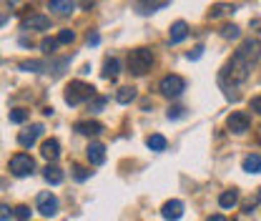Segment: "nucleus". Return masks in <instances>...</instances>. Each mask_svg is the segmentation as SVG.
<instances>
[{"mask_svg":"<svg viewBox=\"0 0 261 221\" xmlns=\"http://www.w3.org/2000/svg\"><path fill=\"white\" fill-rule=\"evenodd\" d=\"M236 204H239V191L236 189H228L219 196V206H221V209H233Z\"/></svg>","mask_w":261,"mask_h":221,"instance_id":"6ab92c4d","label":"nucleus"},{"mask_svg":"<svg viewBox=\"0 0 261 221\" xmlns=\"http://www.w3.org/2000/svg\"><path fill=\"white\" fill-rule=\"evenodd\" d=\"M118 73H121V61H118V58H108V61L103 63V78L111 81V78H116Z\"/></svg>","mask_w":261,"mask_h":221,"instance_id":"412c9836","label":"nucleus"},{"mask_svg":"<svg viewBox=\"0 0 261 221\" xmlns=\"http://www.w3.org/2000/svg\"><path fill=\"white\" fill-rule=\"evenodd\" d=\"M161 216L166 221H178L181 216H184V204L176 201V199H173V201H166L163 209H161Z\"/></svg>","mask_w":261,"mask_h":221,"instance_id":"9d476101","label":"nucleus"},{"mask_svg":"<svg viewBox=\"0 0 261 221\" xmlns=\"http://www.w3.org/2000/svg\"><path fill=\"white\" fill-rule=\"evenodd\" d=\"M48 5H50V10H56L58 15H70V13L75 10V0H50Z\"/></svg>","mask_w":261,"mask_h":221,"instance_id":"2eb2a0df","label":"nucleus"},{"mask_svg":"<svg viewBox=\"0 0 261 221\" xmlns=\"http://www.w3.org/2000/svg\"><path fill=\"white\" fill-rule=\"evenodd\" d=\"M239 35H241V28H239V26H233V23L221 28V38H226V40H236Z\"/></svg>","mask_w":261,"mask_h":221,"instance_id":"393cba45","label":"nucleus"},{"mask_svg":"<svg viewBox=\"0 0 261 221\" xmlns=\"http://www.w3.org/2000/svg\"><path fill=\"white\" fill-rule=\"evenodd\" d=\"M133 98H136V88H133V86H123V88H118V91H116V101H118V103H123V106L130 103Z\"/></svg>","mask_w":261,"mask_h":221,"instance_id":"5701e85b","label":"nucleus"},{"mask_svg":"<svg viewBox=\"0 0 261 221\" xmlns=\"http://www.w3.org/2000/svg\"><path fill=\"white\" fill-rule=\"evenodd\" d=\"M244 171H246V174H261V156L259 154H251V156L244 158Z\"/></svg>","mask_w":261,"mask_h":221,"instance_id":"4be33fe9","label":"nucleus"},{"mask_svg":"<svg viewBox=\"0 0 261 221\" xmlns=\"http://www.w3.org/2000/svg\"><path fill=\"white\" fill-rule=\"evenodd\" d=\"M78 5H81L83 10H91V5H93V0H78Z\"/></svg>","mask_w":261,"mask_h":221,"instance_id":"4c0bfd02","label":"nucleus"},{"mask_svg":"<svg viewBox=\"0 0 261 221\" xmlns=\"http://www.w3.org/2000/svg\"><path fill=\"white\" fill-rule=\"evenodd\" d=\"M56 48H58V40H56V38H45V40L40 43V51H43V53H48V56H53V53H56Z\"/></svg>","mask_w":261,"mask_h":221,"instance_id":"a878e982","label":"nucleus"},{"mask_svg":"<svg viewBox=\"0 0 261 221\" xmlns=\"http://www.w3.org/2000/svg\"><path fill=\"white\" fill-rule=\"evenodd\" d=\"M45 63L43 61H25V63H20V70H33V73H38V70H43Z\"/></svg>","mask_w":261,"mask_h":221,"instance_id":"cd10ccee","label":"nucleus"},{"mask_svg":"<svg viewBox=\"0 0 261 221\" xmlns=\"http://www.w3.org/2000/svg\"><path fill=\"white\" fill-rule=\"evenodd\" d=\"M261 58V43L259 40H254V38H249V40H244L241 45H239V51L231 56V61L226 63V68L221 70V83L224 86H241L246 78H249V73H251V68L254 63Z\"/></svg>","mask_w":261,"mask_h":221,"instance_id":"f257e3e1","label":"nucleus"},{"mask_svg":"<svg viewBox=\"0 0 261 221\" xmlns=\"http://www.w3.org/2000/svg\"><path fill=\"white\" fill-rule=\"evenodd\" d=\"M43 179H45L48 184H53V186H58V184L63 181V171H61L58 166H53V163H48V166H45V171H43Z\"/></svg>","mask_w":261,"mask_h":221,"instance_id":"f3484780","label":"nucleus"},{"mask_svg":"<svg viewBox=\"0 0 261 221\" xmlns=\"http://www.w3.org/2000/svg\"><path fill=\"white\" fill-rule=\"evenodd\" d=\"M31 209H28V206H25V204H20V206H15V211H13V216H15V219L18 221H28L31 219Z\"/></svg>","mask_w":261,"mask_h":221,"instance_id":"bb28decb","label":"nucleus"},{"mask_svg":"<svg viewBox=\"0 0 261 221\" xmlns=\"http://www.w3.org/2000/svg\"><path fill=\"white\" fill-rule=\"evenodd\" d=\"M33 171H35V158L33 156H28V154H15V156L10 158V174L13 176L23 179V176H31Z\"/></svg>","mask_w":261,"mask_h":221,"instance_id":"20e7f679","label":"nucleus"},{"mask_svg":"<svg viewBox=\"0 0 261 221\" xmlns=\"http://www.w3.org/2000/svg\"><path fill=\"white\" fill-rule=\"evenodd\" d=\"M201 53H203V48H201V45L194 48V53H189V61H198V58H201Z\"/></svg>","mask_w":261,"mask_h":221,"instance_id":"e433bc0d","label":"nucleus"},{"mask_svg":"<svg viewBox=\"0 0 261 221\" xmlns=\"http://www.w3.org/2000/svg\"><path fill=\"white\" fill-rule=\"evenodd\" d=\"M40 133H43V126H40V124H33L31 128H25V131L18 133V143H20L23 149H31L33 143L40 138Z\"/></svg>","mask_w":261,"mask_h":221,"instance_id":"6e6552de","label":"nucleus"},{"mask_svg":"<svg viewBox=\"0 0 261 221\" xmlns=\"http://www.w3.org/2000/svg\"><path fill=\"white\" fill-rule=\"evenodd\" d=\"M100 43V35L98 33H88V45H98Z\"/></svg>","mask_w":261,"mask_h":221,"instance_id":"c9c22d12","label":"nucleus"},{"mask_svg":"<svg viewBox=\"0 0 261 221\" xmlns=\"http://www.w3.org/2000/svg\"><path fill=\"white\" fill-rule=\"evenodd\" d=\"M226 128L236 136H244L249 128H251V116L246 111H233L231 116L226 118Z\"/></svg>","mask_w":261,"mask_h":221,"instance_id":"423d86ee","label":"nucleus"},{"mask_svg":"<svg viewBox=\"0 0 261 221\" xmlns=\"http://www.w3.org/2000/svg\"><path fill=\"white\" fill-rule=\"evenodd\" d=\"M159 91L163 95H168V98H178V95L186 91V81L181 76H166V78H161V83H159Z\"/></svg>","mask_w":261,"mask_h":221,"instance_id":"39448f33","label":"nucleus"},{"mask_svg":"<svg viewBox=\"0 0 261 221\" xmlns=\"http://www.w3.org/2000/svg\"><path fill=\"white\" fill-rule=\"evenodd\" d=\"M40 154H43V158H48V161H56V158L61 156V143L56 138H48V141H43Z\"/></svg>","mask_w":261,"mask_h":221,"instance_id":"4468645a","label":"nucleus"},{"mask_svg":"<svg viewBox=\"0 0 261 221\" xmlns=\"http://www.w3.org/2000/svg\"><path fill=\"white\" fill-rule=\"evenodd\" d=\"M206 221H226V219H224L221 214H214V216H208V219H206Z\"/></svg>","mask_w":261,"mask_h":221,"instance_id":"58836bf2","label":"nucleus"},{"mask_svg":"<svg viewBox=\"0 0 261 221\" xmlns=\"http://www.w3.org/2000/svg\"><path fill=\"white\" fill-rule=\"evenodd\" d=\"M28 116H31V113H28L25 108H13V111L8 113L10 124H25V121H28Z\"/></svg>","mask_w":261,"mask_h":221,"instance_id":"b1692460","label":"nucleus"},{"mask_svg":"<svg viewBox=\"0 0 261 221\" xmlns=\"http://www.w3.org/2000/svg\"><path fill=\"white\" fill-rule=\"evenodd\" d=\"M259 201H261V189L254 193V199H249V201L244 204V211H246V214H251V211H254V209L259 206Z\"/></svg>","mask_w":261,"mask_h":221,"instance_id":"c756f323","label":"nucleus"},{"mask_svg":"<svg viewBox=\"0 0 261 221\" xmlns=\"http://www.w3.org/2000/svg\"><path fill=\"white\" fill-rule=\"evenodd\" d=\"M171 0H136V8H138V13H156V10H161L166 8Z\"/></svg>","mask_w":261,"mask_h":221,"instance_id":"ddd939ff","label":"nucleus"},{"mask_svg":"<svg viewBox=\"0 0 261 221\" xmlns=\"http://www.w3.org/2000/svg\"><path fill=\"white\" fill-rule=\"evenodd\" d=\"M10 216H13L10 206H8V204H0V221H8Z\"/></svg>","mask_w":261,"mask_h":221,"instance_id":"473e14b6","label":"nucleus"},{"mask_svg":"<svg viewBox=\"0 0 261 221\" xmlns=\"http://www.w3.org/2000/svg\"><path fill=\"white\" fill-rule=\"evenodd\" d=\"M189 35V26H186V20H176L173 26H171V35H168V43L171 45H176V43H181L184 38Z\"/></svg>","mask_w":261,"mask_h":221,"instance_id":"f8f14e48","label":"nucleus"},{"mask_svg":"<svg viewBox=\"0 0 261 221\" xmlns=\"http://www.w3.org/2000/svg\"><path fill=\"white\" fill-rule=\"evenodd\" d=\"M35 206H38V211H40L45 219H53V216L58 214V196H53L50 191H43V193H38Z\"/></svg>","mask_w":261,"mask_h":221,"instance_id":"0eeeda50","label":"nucleus"},{"mask_svg":"<svg viewBox=\"0 0 261 221\" xmlns=\"http://www.w3.org/2000/svg\"><path fill=\"white\" fill-rule=\"evenodd\" d=\"M146 146H148L151 151H156V154H159V151H166V146H168V141L163 138L161 133H151V136L146 138Z\"/></svg>","mask_w":261,"mask_h":221,"instance_id":"aec40b11","label":"nucleus"},{"mask_svg":"<svg viewBox=\"0 0 261 221\" xmlns=\"http://www.w3.org/2000/svg\"><path fill=\"white\" fill-rule=\"evenodd\" d=\"M56 40H58V45H61V43H73V40H75V33L73 31H61Z\"/></svg>","mask_w":261,"mask_h":221,"instance_id":"7c9ffc66","label":"nucleus"},{"mask_svg":"<svg viewBox=\"0 0 261 221\" xmlns=\"http://www.w3.org/2000/svg\"><path fill=\"white\" fill-rule=\"evenodd\" d=\"M233 10H236V5H231V3H216V5H211L208 18H211V20H216V18L228 15V13H233Z\"/></svg>","mask_w":261,"mask_h":221,"instance_id":"a211bd4d","label":"nucleus"},{"mask_svg":"<svg viewBox=\"0 0 261 221\" xmlns=\"http://www.w3.org/2000/svg\"><path fill=\"white\" fill-rule=\"evenodd\" d=\"M23 31H48L50 28V18L48 15H28L23 18Z\"/></svg>","mask_w":261,"mask_h":221,"instance_id":"1a4fd4ad","label":"nucleus"},{"mask_svg":"<svg viewBox=\"0 0 261 221\" xmlns=\"http://www.w3.org/2000/svg\"><path fill=\"white\" fill-rule=\"evenodd\" d=\"M8 3H10V5H20L23 0H8Z\"/></svg>","mask_w":261,"mask_h":221,"instance_id":"ea45409f","label":"nucleus"},{"mask_svg":"<svg viewBox=\"0 0 261 221\" xmlns=\"http://www.w3.org/2000/svg\"><path fill=\"white\" fill-rule=\"evenodd\" d=\"M166 116H168V118H181V116H184V108H181V106H171Z\"/></svg>","mask_w":261,"mask_h":221,"instance_id":"2f4dec72","label":"nucleus"},{"mask_svg":"<svg viewBox=\"0 0 261 221\" xmlns=\"http://www.w3.org/2000/svg\"><path fill=\"white\" fill-rule=\"evenodd\" d=\"M75 131L83 133V136H98V133L103 131V126H100L98 121H78V124H75Z\"/></svg>","mask_w":261,"mask_h":221,"instance_id":"dca6fc26","label":"nucleus"},{"mask_svg":"<svg viewBox=\"0 0 261 221\" xmlns=\"http://www.w3.org/2000/svg\"><path fill=\"white\" fill-rule=\"evenodd\" d=\"M153 65V53L148 48H136L128 53V70L133 76H146Z\"/></svg>","mask_w":261,"mask_h":221,"instance_id":"f03ea898","label":"nucleus"},{"mask_svg":"<svg viewBox=\"0 0 261 221\" xmlns=\"http://www.w3.org/2000/svg\"><path fill=\"white\" fill-rule=\"evenodd\" d=\"M88 176H91V171H88L86 166H73V179H75V181H86Z\"/></svg>","mask_w":261,"mask_h":221,"instance_id":"c85d7f7f","label":"nucleus"},{"mask_svg":"<svg viewBox=\"0 0 261 221\" xmlns=\"http://www.w3.org/2000/svg\"><path fill=\"white\" fill-rule=\"evenodd\" d=\"M93 95H96V88L83 83V81H73V83L65 86V103L68 106H78L83 101H91Z\"/></svg>","mask_w":261,"mask_h":221,"instance_id":"7ed1b4c3","label":"nucleus"},{"mask_svg":"<svg viewBox=\"0 0 261 221\" xmlns=\"http://www.w3.org/2000/svg\"><path fill=\"white\" fill-rule=\"evenodd\" d=\"M86 156H88V161H91L93 166H100V163L106 161V146H103V143H98V141L88 143V149H86Z\"/></svg>","mask_w":261,"mask_h":221,"instance_id":"9b49d317","label":"nucleus"},{"mask_svg":"<svg viewBox=\"0 0 261 221\" xmlns=\"http://www.w3.org/2000/svg\"><path fill=\"white\" fill-rule=\"evenodd\" d=\"M103 106H106V98H96V101L91 103V111H93V113H98V111H100Z\"/></svg>","mask_w":261,"mask_h":221,"instance_id":"72a5a7b5","label":"nucleus"},{"mask_svg":"<svg viewBox=\"0 0 261 221\" xmlns=\"http://www.w3.org/2000/svg\"><path fill=\"white\" fill-rule=\"evenodd\" d=\"M249 106H251V111H256V113H261V95H254Z\"/></svg>","mask_w":261,"mask_h":221,"instance_id":"f704fd0d","label":"nucleus"}]
</instances>
